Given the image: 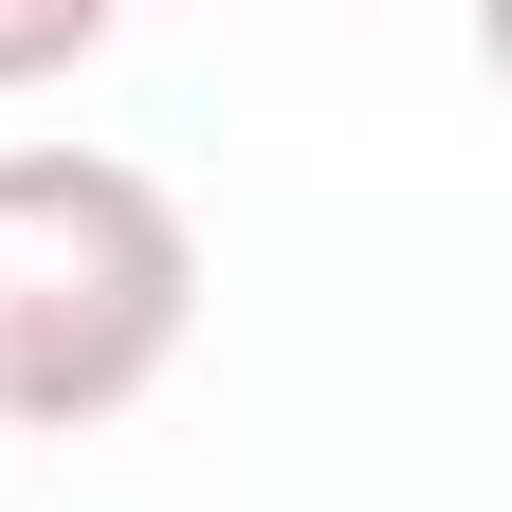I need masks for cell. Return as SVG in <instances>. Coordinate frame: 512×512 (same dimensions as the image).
<instances>
[{"instance_id":"cell-1","label":"cell","mask_w":512,"mask_h":512,"mask_svg":"<svg viewBox=\"0 0 512 512\" xmlns=\"http://www.w3.org/2000/svg\"><path fill=\"white\" fill-rule=\"evenodd\" d=\"M202 330V238L128 147H0V439H92Z\"/></svg>"},{"instance_id":"cell-2","label":"cell","mask_w":512,"mask_h":512,"mask_svg":"<svg viewBox=\"0 0 512 512\" xmlns=\"http://www.w3.org/2000/svg\"><path fill=\"white\" fill-rule=\"evenodd\" d=\"M74 55H110V0H19V19H0V92H19V74H74Z\"/></svg>"}]
</instances>
